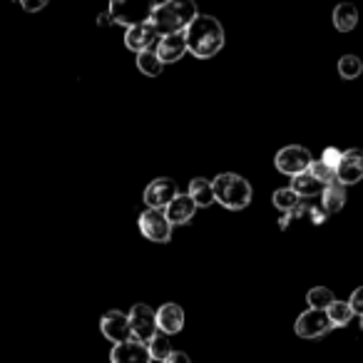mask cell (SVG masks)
I'll return each instance as SVG.
<instances>
[{"label":"cell","instance_id":"4","mask_svg":"<svg viewBox=\"0 0 363 363\" xmlns=\"http://www.w3.org/2000/svg\"><path fill=\"white\" fill-rule=\"evenodd\" d=\"M274 164L281 174L286 177H298L303 172H308V167L313 164V157L306 147L301 145H289V147H281L274 157Z\"/></svg>","mask_w":363,"mask_h":363},{"label":"cell","instance_id":"6","mask_svg":"<svg viewBox=\"0 0 363 363\" xmlns=\"http://www.w3.org/2000/svg\"><path fill=\"white\" fill-rule=\"evenodd\" d=\"M130 331H132V341H140V343H150L152 338L157 336V311H152L147 303H135L130 308Z\"/></svg>","mask_w":363,"mask_h":363},{"label":"cell","instance_id":"32","mask_svg":"<svg viewBox=\"0 0 363 363\" xmlns=\"http://www.w3.org/2000/svg\"><path fill=\"white\" fill-rule=\"evenodd\" d=\"M21 6L26 8L28 13H35V11H43V8H45L48 3H45V0H38V3H28V0H23Z\"/></svg>","mask_w":363,"mask_h":363},{"label":"cell","instance_id":"30","mask_svg":"<svg viewBox=\"0 0 363 363\" xmlns=\"http://www.w3.org/2000/svg\"><path fill=\"white\" fill-rule=\"evenodd\" d=\"M308 219H311L313 224H323L328 219V214L321 209V204H318V207L316 204H311V207H308Z\"/></svg>","mask_w":363,"mask_h":363},{"label":"cell","instance_id":"3","mask_svg":"<svg viewBox=\"0 0 363 363\" xmlns=\"http://www.w3.org/2000/svg\"><path fill=\"white\" fill-rule=\"evenodd\" d=\"M212 184L214 197L224 209L239 212V209H247L252 204V184L242 174L224 172V174H217V179H212Z\"/></svg>","mask_w":363,"mask_h":363},{"label":"cell","instance_id":"2","mask_svg":"<svg viewBox=\"0 0 363 363\" xmlns=\"http://www.w3.org/2000/svg\"><path fill=\"white\" fill-rule=\"evenodd\" d=\"M199 11L192 0H169V3H160L152 8V26L157 28L162 38L184 33L194 21H197Z\"/></svg>","mask_w":363,"mask_h":363},{"label":"cell","instance_id":"19","mask_svg":"<svg viewBox=\"0 0 363 363\" xmlns=\"http://www.w3.org/2000/svg\"><path fill=\"white\" fill-rule=\"evenodd\" d=\"M346 187H341L338 182H333V184H328L326 189H323V194H321V209L323 212L331 217V214H336V212H341L343 209V204H346Z\"/></svg>","mask_w":363,"mask_h":363},{"label":"cell","instance_id":"33","mask_svg":"<svg viewBox=\"0 0 363 363\" xmlns=\"http://www.w3.org/2000/svg\"><path fill=\"white\" fill-rule=\"evenodd\" d=\"M107 23H112V18H110V13H102L100 18H97V26H107Z\"/></svg>","mask_w":363,"mask_h":363},{"label":"cell","instance_id":"7","mask_svg":"<svg viewBox=\"0 0 363 363\" xmlns=\"http://www.w3.org/2000/svg\"><path fill=\"white\" fill-rule=\"evenodd\" d=\"M140 232L155 244H167L172 239V224L164 209H145L140 214Z\"/></svg>","mask_w":363,"mask_h":363},{"label":"cell","instance_id":"23","mask_svg":"<svg viewBox=\"0 0 363 363\" xmlns=\"http://www.w3.org/2000/svg\"><path fill=\"white\" fill-rule=\"evenodd\" d=\"M272 202H274V207H277L279 212L289 214V212H294V209H296L298 204L303 202V199L298 197V194L294 192L291 187H284V189H277V192H274Z\"/></svg>","mask_w":363,"mask_h":363},{"label":"cell","instance_id":"27","mask_svg":"<svg viewBox=\"0 0 363 363\" xmlns=\"http://www.w3.org/2000/svg\"><path fill=\"white\" fill-rule=\"evenodd\" d=\"M308 172H311V174L316 177L318 182H323V184H326V187H328V184H333V182H336V172H333V169H328V167L323 164L321 160H313V164L308 167Z\"/></svg>","mask_w":363,"mask_h":363},{"label":"cell","instance_id":"31","mask_svg":"<svg viewBox=\"0 0 363 363\" xmlns=\"http://www.w3.org/2000/svg\"><path fill=\"white\" fill-rule=\"evenodd\" d=\"M164 363H192V361H189V356L184 351H174Z\"/></svg>","mask_w":363,"mask_h":363},{"label":"cell","instance_id":"14","mask_svg":"<svg viewBox=\"0 0 363 363\" xmlns=\"http://www.w3.org/2000/svg\"><path fill=\"white\" fill-rule=\"evenodd\" d=\"M184 52H189L187 50V35H184V33L162 38L160 45H157V55H160V60L164 62V65L179 62L182 57H184Z\"/></svg>","mask_w":363,"mask_h":363},{"label":"cell","instance_id":"11","mask_svg":"<svg viewBox=\"0 0 363 363\" xmlns=\"http://www.w3.org/2000/svg\"><path fill=\"white\" fill-rule=\"evenodd\" d=\"M363 179V150H346L336 169V182L341 187H351Z\"/></svg>","mask_w":363,"mask_h":363},{"label":"cell","instance_id":"18","mask_svg":"<svg viewBox=\"0 0 363 363\" xmlns=\"http://www.w3.org/2000/svg\"><path fill=\"white\" fill-rule=\"evenodd\" d=\"M291 189L301 199H311V197H321L323 189H326V184H323V182H318L311 172H303V174H298V177H294V179H291Z\"/></svg>","mask_w":363,"mask_h":363},{"label":"cell","instance_id":"5","mask_svg":"<svg viewBox=\"0 0 363 363\" xmlns=\"http://www.w3.org/2000/svg\"><path fill=\"white\" fill-rule=\"evenodd\" d=\"M152 8L155 6L130 3V0H115V3H110L107 13H110L112 23H117V26H127V30H130V28L152 21Z\"/></svg>","mask_w":363,"mask_h":363},{"label":"cell","instance_id":"26","mask_svg":"<svg viewBox=\"0 0 363 363\" xmlns=\"http://www.w3.org/2000/svg\"><path fill=\"white\" fill-rule=\"evenodd\" d=\"M338 75L343 80H356V77L363 75V60L358 55H343L338 60Z\"/></svg>","mask_w":363,"mask_h":363},{"label":"cell","instance_id":"21","mask_svg":"<svg viewBox=\"0 0 363 363\" xmlns=\"http://www.w3.org/2000/svg\"><path fill=\"white\" fill-rule=\"evenodd\" d=\"M137 70L142 72V75L147 77H157L162 75V70H164V62L160 60V55H157V48L155 50H145L137 55Z\"/></svg>","mask_w":363,"mask_h":363},{"label":"cell","instance_id":"17","mask_svg":"<svg viewBox=\"0 0 363 363\" xmlns=\"http://www.w3.org/2000/svg\"><path fill=\"white\" fill-rule=\"evenodd\" d=\"M189 197L194 199L197 209L212 207V204L217 202V197H214V184H212V179H204V177H194V179L189 182Z\"/></svg>","mask_w":363,"mask_h":363},{"label":"cell","instance_id":"13","mask_svg":"<svg viewBox=\"0 0 363 363\" xmlns=\"http://www.w3.org/2000/svg\"><path fill=\"white\" fill-rule=\"evenodd\" d=\"M110 363H152L150 348L140 341H127L120 346H112Z\"/></svg>","mask_w":363,"mask_h":363},{"label":"cell","instance_id":"20","mask_svg":"<svg viewBox=\"0 0 363 363\" xmlns=\"http://www.w3.org/2000/svg\"><path fill=\"white\" fill-rule=\"evenodd\" d=\"M333 26L338 33H351L358 26V8L353 3H341L333 8Z\"/></svg>","mask_w":363,"mask_h":363},{"label":"cell","instance_id":"25","mask_svg":"<svg viewBox=\"0 0 363 363\" xmlns=\"http://www.w3.org/2000/svg\"><path fill=\"white\" fill-rule=\"evenodd\" d=\"M147 348H150V356H152V361H162L164 363L167 358L172 356V343H169V336L167 333H162V331H157V336L152 338L150 343H147Z\"/></svg>","mask_w":363,"mask_h":363},{"label":"cell","instance_id":"12","mask_svg":"<svg viewBox=\"0 0 363 363\" xmlns=\"http://www.w3.org/2000/svg\"><path fill=\"white\" fill-rule=\"evenodd\" d=\"M162 35L157 33V28L150 23H142V26H135L130 28V30L125 33V45L130 48L132 52H145V50H155L157 45H160Z\"/></svg>","mask_w":363,"mask_h":363},{"label":"cell","instance_id":"1","mask_svg":"<svg viewBox=\"0 0 363 363\" xmlns=\"http://www.w3.org/2000/svg\"><path fill=\"white\" fill-rule=\"evenodd\" d=\"M184 35H187V50L199 60L214 57L227 43L222 23L212 16H197V21L184 30Z\"/></svg>","mask_w":363,"mask_h":363},{"label":"cell","instance_id":"15","mask_svg":"<svg viewBox=\"0 0 363 363\" xmlns=\"http://www.w3.org/2000/svg\"><path fill=\"white\" fill-rule=\"evenodd\" d=\"M157 328L167 336L179 333L184 328V308L177 306V303H162L160 311H157Z\"/></svg>","mask_w":363,"mask_h":363},{"label":"cell","instance_id":"9","mask_svg":"<svg viewBox=\"0 0 363 363\" xmlns=\"http://www.w3.org/2000/svg\"><path fill=\"white\" fill-rule=\"evenodd\" d=\"M177 197H179V187H177V182L172 177H157L145 189L147 209H167Z\"/></svg>","mask_w":363,"mask_h":363},{"label":"cell","instance_id":"24","mask_svg":"<svg viewBox=\"0 0 363 363\" xmlns=\"http://www.w3.org/2000/svg\"><path fill=\"white\" fill-rule=\"evenodd\" d=\"M326 313H328V318H331L333 328L348 326V323H351V318L356 316V313H353V308H351V303H348V301H333L331 306H328Z\"/></svg>","mask_w":363,"mask_h":363},{"label":"cell","instance_id":"29","mask_svg":"<svg viewBox=\"0 0 363 363\" xmlns=\"http://www.w3.org/2000/svg\"><path fill=\"white\" fill-rule=\"evenodd\" d=\"M348 303H351V308H353V313H356V316H363V286H358L356 291L351 294Z\"/></svg>","mask_w":363,"mask_h":363},{"label":"cell","instance_id":"22","mask_svg":"<svg viewBox=\"0 0 363 363\" xmlns=\"http://www.w3.org/2000/svg\"><path fill=\"white\" fill-rule=\"evenodd\" d=\"M306 301H308V308H316V311H328V306H331V303L336 301V296H333L331 289H326V286H313V289H308Z\"/></svg>","mask_w":363,"mask_h":363},{"label":"cell","instance_id":"28","mask_svg":"<svg viewBox=\"0 0 363 363\" xmlns=\"http://www.w3.org/2000/svg\"><path fill=\"white\" fill-rule=\"evenodd\" d=\"M341 155H343V152L336 150V147H326V150H323V155H321V162L328 167V169L336 172L338 169V162H341Z\"/></svg>","mask_w":363,"mask_h":363},{"label":"cell","instance_id":"34","mask_svg":"<svg viewBox=\"0 0 363 363\" xmlns=\"http://www.w3.org/2000/svg\"><path fill=\"white\" fill-rule=\"evenodd\" d=\"M361 331H363V316H361Z\"/></svg>","mask_w":363,"mask_h":363},{"label":"cell","instance_id":"8","mask_svg":"<svg viewBox=\"0 0 363 363\" xmlns=\"http://www.w3.org/2000/svg\"><path fill=\"white\" fill-rule=\"evenodd\" d=\"M333 328L331 318H328L326 311H316V308H308L294 323V331H296L298 338H308V341H316V338L326 336Z\"/></svg>","mask_w":363,"mask_h":363},{"label":"cell","instance_id":"10","mask_svg":"<svg viewBox=\"0 0 363 363\" xmlns=\"http://www.w3.org/2000/svg\"><path fill=\"white\" fill-rule=\"evenodd\" d=\"M100 331H102V336H105L107 341L115 343V346L132 341L130 316H127V313H122V311H117V308H112V311H107L105 316H102Z\"/></svg>","mask_w":363,"mask_h":363},{"label":"cell","instance_id":"16","mask_svg":"<svg viewBox=\"0 0 363 363\" xmlns=\"http://www.w3.org/2000/svg\"><path fill=\"white\" fill-rule=\"evenodd\" d=\"M167 219H169L172 227H182V224H189L197 214V204L189 194H179L169 207L164 209Z\"/></svg>","mask_w":363,"mask_h":363}]
</instances>
